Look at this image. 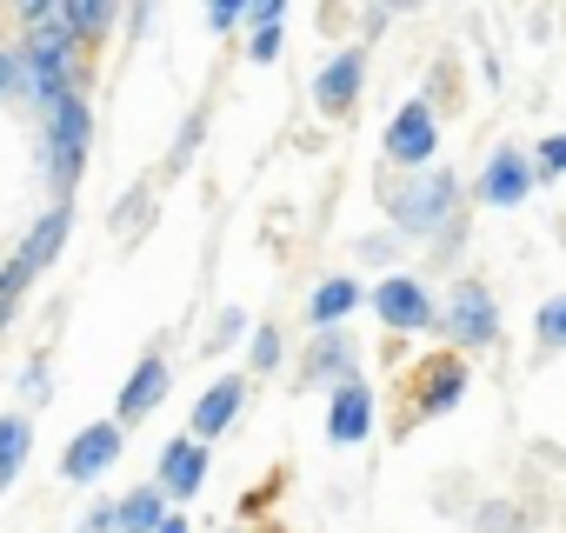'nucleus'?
I'll return each mask as SVG.
<instances>
[{"label":"nucleus","mask_w":566,"mask_h":533,"mask_svg":"<svg viewBox=\"0 0 566 533\" xmlns=\"http://www.w3.org/2000/svg\"><path fill=\"white\" fill-rule=\"evenodd\" d=\"M54 8L67 14V28H74V34L87 41V54H94V48H101V41H107V34L120 28L127 0H54Z\"/></svg>","instance_id":"21"},{"label":"nucleus","mask_w":566,"mask_h":533,"mask_svg":"<svg viewBox=\"0 0 566 533\" xmlns=\"http://www.w3.org/2000/svg\"><path fill=\"white\" fill-rule=\"evenodd\" d=\"M440 334H447V347H460V354H493V347L506 341L500 294H493L480 274H460V281L447 288V301H440Z\"/></svg>","instance_id":"4"},{"label":"nucleus","mask_w":566,"mask_h":533,"mask_svg":"<svg viewBox=\"0 0 566 533\" xmlns=\"http://www.w3.org/2000/svg\"><path fill=\"white\" fill-rule=\"evenodd\" d=\"M154 533H193V520H187V513H180V506H167V520H160V526H154Z\"/></svg>","instance_id":"39"},{"label":"nucleus","mask_w":566,"mask_h":533,"mask_svg":"<svg viewBox=\"0 0 566 533\" xmlns=\"http://www.w3.org/2000/svg\"><path fill=\"white\" fill-rule=\"evenodd\" d=\"M120 453H127V427H120V420H87V427H74V440L61 447L54 480H61V487H101V480H114Z\"/></svg>","instance_id":"9"},{"label":"nucleus","mask_w":566,"mask_h":533,"mask_svg":"<svg viewBox=\"0 0 566 533\" xmlns=\"http://www.w3.org/2000/svg\"><path fill=\"white\" fill-rule=\"evenodd\" d=\"M360 374V334L354 327H321L301 347V387H340Z\"/></svg>","instance_id":"12"},{"label":"nucleus","mask_w":566,"mask_h":533,"mask_svg":"<svg viewBox=\"0 0 566 533\" xmlns=\"http://www.w3.org/2000/svg\"><path fill=\"white\" fill-rule=\"evenodd\" d=\"M467 194H473V200H480L486 213H513V207H526V200L539 194V180H533V160H526V147H520V140H493Z\"/></svg>","instance_id":"8"},{"label":"nucleus","mask_w":566,"mask_h":533,"mask_svg":"<svg viewBox=\"0 0 566 533\" xmlns=\"http://www.w3.org/2000/svg\"><path fill=\"white\" fill-rule=\"evenodd\" d=\"M367 314L387 327V334H440V301L420 274H407V266H394V274H380L367 288Z\"/></svg>","instance_id":"7"},{"label":"nucleus","mask_w":566,"mask_h":533,"mask_svg":"<svg viewBox=\"0 0 566 533\" xmlns=\"http://www.w3.org/2000/svg\"><path fill=\"white\" fill-rule=\"evenodd\" d=\"M467 533H533V506L513 500V493H486V500L467 513Z\"/></svg>","instance_id":"22"},{"label":"nucleus","mask_w":566,"mask_h":533,"mask_svg":"<svg viewBox=\"0 0 566 533\" xmlns=\"http://www.w3.org/2000/svg\"><path fill=\"white\" fill-rule=\"evenodd\" d=\"M160 520H167V493H160V480H140V487L114 493V533H154Z\"/></svg>","instance_id":"19"},{"label":"nucleus","mask_w":566,"mask_h":533,"mask_svg":"<svg viewBox=\"0 0 566 533\" xmlns=\"http://www.w3.org/2000/svg\"><path fill=\"white\" fill-rule=\"evenodd\" d=\"M28 460H34V414L28 407H8V414H0V500L21 487Z\"/></svg>","instance_id":"18"},{"label":"nucleus","mask_w":566,"mask_h":533,"mask_svg":"<svg viewBox=\"0 0 566 533\" xmlns=\"http://www.w3.org/2000/svg\"><path fill=\"white\" fill-rule=\"evenodd\" d=\"M167 394H174V360H167L160 347H147V354L134 360V374L120 380L114 420H120V427H140V420H154V414L167 407Z\"/></svg>","instance_id":"11"},{"label":"nucleus","mask_w":566,"mask_h":533,"mask_svg":"<svg viewBox=\"0 0 566 533\" xmlns=\"http://www.w3.org/2000/svg\"><path fill=\"white\" fill-rule=\"evenodd\" d=\"M220 533H253V526H220Z\"/></svg>","instance_id":"40"},{"label":"nucleus","mask_w":566,"mask_h":533,"mask_svg":"<svg viewBox=\"0 0 566 533\" xmlns=\"http://www.w3.org/2000/svg\"><path fill=\"white\" fill-rule=\"evenodd\" d=\"M200 140H207V107H193V114L180 121V134L167 140V180L193 167V154H200Z\"/></svg>","instance_id":"27"},{"label":"nucleus","mask_w":566,"mask_h":533,"mask_svg":"<svg viewBox=\"0 0 566 533\" xmlns=\"http://www.w3.org/2000/svg\"><path fill=\"white\" fill-rule=\"evenodd\" d=\"M240 28H287V0H247Z\"/></svg>","instance_id":"35"},{"label":"nucleus","mask_w":566,"mask_h":533,"mask_svg":"<svg viewBox=\"0 0 566 533\" xmlns=\"http://www.w3.org/2000/svg\"><path fill=\"white\" fill-rule=\"evenodd\" d=\"M247 21V0H207V28L213 34H233Z\"/></svg>","instance_id":"34"},{"label":"nucleus","mask_w":566,"mask_h":533,"mask_svg":"<svg viewBox=\"0 0 566 533\" xmlns=\"http://www.w3.org/2000/svg\"><path fill=\"white\" fill-rule=\"evenodd\" d=\"M360 94H367V41H347V48H334V54L314 67L307 101H314L321 121H354Z\"/></svg>","instance_id":"10"},{"label":"nucleus","mask_w":566,"mask_h":533,"mask_svg":"<svg viewBox=\"0 0 566 533\" xmlns=\"http://www.w3.org/2000/svg\"><path fill=\"white\" fill-rule=\"evenodd\" d=\"M467 387H473V367H467V354L460 347H440V354H427V360H413L407 367V427H420V420H440V414H453L460 400H467ZM400 427V433H407Z\"/></svg>","instance_id":"5"},{"label":"nucleus","mask_w":566,"mask_h":533,"mask_svg":"<svg viewBox=\"0 0 566 533\" xmlns=\"http://www.w3.org/2000/svg\"><path fill=\"white\" fill-rule=\"evenodd\" d=\"M374 420H380V394L367 374L327 387V447H360L374 433Z\"/></svg>","instance_id":"13"},{"label":"nucleus","mask_w":566,"mask_h":533,"mask_svg":"<svg viewBox=\"0 0 566 533\" xmlns=\"http://www.w3.org/2000/svg\"><path fill=\"white\" fill-rule=\"evenodd\" d=\"M559 240H566V220H559Z\"/></svg>","instance_id":"41"},{"label":"nucleus","mask_w":566,"mask_h":533,"mask_svg":"<svg viewBox=\"0 0 566 533\" xmlns=\"http://www.w3.org/2000/svg\"><path fill=\"white\" fill-rule=\"evenodd\" d=\"M247 387H253V374H213L207 387H200V400H193V414H187V433L193 440H220V433H233V420H240V407H247Z\"/></svg>","instance_id":"16"},{"label":"nucleus","mask_w":566,"mask_h":533,"mask_svg":"<svg viewBox=\"0 0 566 533\" xmlns=\"http://www.w3.org/2000/svg\"><path fill=\"white\" fill-rule=\"evenodd\" d=\"M154 227V180H134L114 207H107V233L114 240H140Z\"/></svg>","instance_id":"23"},{"label":"nucleus","mask_w":566,"mask_h":533,"mask_svg":"<svg viewBox=\"0 0 566 533\" xmlns=\"http://www.w3.org/2000/svg\"><path fill=\"white\" fill-rule=\"evenodd\" d=\"M533 354L539 360H559L566 354V294H546L533 307Z\"/></svg>","instance_id":"24"},{"label":"nucleus","mask_w":566,"mask_h":533,"mask_svg":"<svg viewBox=\"0 0 566 533\" xmlns=\"http://www.w3.org/2000/svg\"><path fill=\"white\" fill-rule=\"evenodd\" d=\"M433 160H440V107L427 94H413L380 127V167L387 174H413V167H433Z\"/></svg>","instance_id":"6"},{"label":"nucleus","mask_w":566,"mask_h":533,"mask_svg":"<svg viewBox=\"0 0 566 533\" xmlns=\"http://www.w3.org/2000/svg\"><path fill=\"white\" fill-rule=\"evenodd\" d=\"M207 473H213V453H207V440H193V433H174V440L160 447V460H154V480H160L167 506H187V500H200Z\"/></svg>","instance_id":"14"},{"label":"nucleus","mask_w":566,"mask_h":533,"mask_svg":"<svg viewBox=\"0 0 566 533\" xmlns=\"http://www.w3.org/2000/svg\"><path fill=\"white\" fill-rule=\"evenodd\" d=\"M280 54H287V28H247V61L253 67H273Z\"/></svg>","instance_id":"31"},{"label":"nucleus","mask_w":566,"mask_h":533,"mask_svg":"<svg viewBox=\"0 0 566 533\" xmlns=\"http://www.w3.org/2000/svg\"><path fill=\"white\" fill-rule=\"evenodd\" d=\"M14 387H21V407H28V414L48 407V400H54V367H48V354H34V360L14 374Z\"/></svg>","instance_id":"30"},{"label":"nucleus","mask_w":566,"mask_h":533,"mask_svg":"<svg viewBox=\"0 0 566 533\" xmlns=\"http://www.w3.org/2000/svg\"><path fill=\"white\" fill-rule=\"evenodd\" d=\"M0 114L34 121V74H28L21 41H0Z\"/></svg>","instance_id":"20"},{"label":"nucleus","mask_w":566,"mask_h":533,"mask_svg":"<svg viewBox=\"0 0 566 533\" xmlns=\"http://www.w3.org/2000/svg\"><path fill=\"white\" fill-rule=\"evenodd\" d=\"M67 240H74V200H48V207H41V213L28 220V233L14 240V260H21L28 274L41 281L48 266H54V260L67 253Z\"/></svg>","instance_id":"15"},{"label":"nucleus","mask_w":566,"mask_h":533,"mask_svg":"<svg viewBox=\"0 0 566 533\" xmlns=\"http://www.w3.org/2000/svg\"><path fill=\"white\" fill-rule=\"evenodd\" d=\"M21 54H28V74H34V107H48V101H61V94H87L94 54H87V41L67 28L61 8H48V14H34V21L21 28Z\"/></svg>","instance_id":"3"},{"label":"nucleus","mask_w":566,"mask_h":533,"mask_svg":"<svg viewBox=\"0 0 566 533\" xmlns=\"http://www.w3.org/2000/svg\"><path fill=\"white\" fill-rule=\"evenodd\" d=\"M374 200H380V213H387L394 233H407V240L427 247L440 227H453V220L467 213V180H460L447 160H433V167H413V174H387V180H374Z\"/></svg>","instance_id":"1"},{"label":"nucleus","mask_w":566,"mask_h":533,"mask_svg":"<svg viewBox=\"0 0 566 533\" xmlns=\"http://www.w3.org/2000/svg\"><path fill=\"white\" fill-rule=\"evenodd\" d=\"M360 307H367V281H360V274H327V281H314V294H307V334L347 327Z\"/></svg>","instance_id":"17"},{"label":"nucleus","mask_w":566,"mask_h":533,"mask_svg":"<svg viewBox=\"0 0 566 533\" xmlns=\"http://www.w3.org/2000/svg\"><path fill=\"white\" fill-rule=\"evenodd\" d=\"M154 14H160V0H127V41H147V28H154Z\"/></svg>","instance_id":"36"},{"label":"nucleus","mask_w":566,"mask_h":533,"mask_svg":"<svg viewBox=\"0 0 566 533\" xmlns=\"http://www.w3.org/2000/svg\"><path fill=\"white\" fill-rule=\"evenodd\" d=\"M74 533H114V493H94L74 520Z\"/></svg>","instance_id":"33"},{"label":"nucleus","mask_w":566,"mask_h":533,"mask_svg":"<svg viewBox=\"0 0 566 533\" xmlns=\"http://www.w3.org/2000/svg\"><path fill=\"white\" fill-rule=\"evenodd\" d=\"M280 360H287V334H280L273 321H253V334H247V374H273Z\"/></svg>","instance_id":"26"},{"label":"nucleus","mask_w":566,"mask_h":533,"mask_svg":"<svg viewBox=\"0 0 566 533\" xmlns=\"http://www.w3.org/2000/svg\"><path fill=\"white\" fill-rule=\"evenodd\" d=\"M407 247H413L407 233L374 227V233H360V240H354V260H360V266H400V260H407Z\"/></svg>","instance_id":"25"},{"label":"nucleus","mask_w":566,"mask_h":533,"mask_svg":"<svg viewBox=\"0 0 566 533\" xmlns=\"http://www.w3.org/2000/svg\"><path fill=\"white\" fill-rule=\"evenodd\" d=\"M34 167H41V187L48 200H74L87 160H94V107L87 94H61L48 107H34Z\"/></svg>","instance_id":"2"},{"label":"nucleus","mask_w":566,"mask_h":533,"mask_svg":"<svg viewBox=\"0 0 566 533\" xmlns=\"http://www.w3.org/2000/svg\"><path fill=\"white\" fill-rule=\"evenodd\" d=\"M526 160H533V180H539V187L566 180V134H539V140L526 147Z\"/></svg>","instance_id":"28"},{"label":"nucleus","mask_w":566,"mask_h":533,"mask_svg":"<svg viewBox=\"0 0 566 533\" xmlns=\"http://www.w3.org/2000/svg\"><path fill=\"white\" fill-rule=\"evenodd\" d=\"M467 227H473V213H460L453 227H440V233L427 240V253H433V266H453V260H460V247H467Z\"/></svg>","instance_id":"32"},{"label":"nucleus","mask_w":566,"mask_h":533,"mask_svg":"<svg viewBox=\"0 0 566 533\" xmlns=\"http://www.w3.org/2000/svg\"><path fill=\"white\" fill-rule=\"evenodd\" d=\"M48 8H54V0H8V14H14V21H21V28H28V21H34V14H48Z\"/></svg>","instance_id":"37"},{"label":"nucleus","mask_w":566,"mask_h":533,"mask_svg":"<svg viewBox=\"0 0 566 533\" xmlns=\"http://www.w3.org/2000/svg\"><path fill=\"white\" fill-rule=\"evenodd\" d=\"M374 8H380L387 21H400V14H420V8H427V0H374Z\"/></svg>","instance_id":"38"},{"label":"nucleus","mask_w":566,"mask_h":533,"mask_svg":"<svg viewBox=\"0 0 566 533\" xmlns=\"http://www.w3.org/2000/svg\"><path fill=\"white\" fill-rule=\"evenodd\" d=\"M247 334H253V314H247V307H220L213 327H207V354H227V347H240Z\"/></svg>","instance_id":"29"}]
</instances>
